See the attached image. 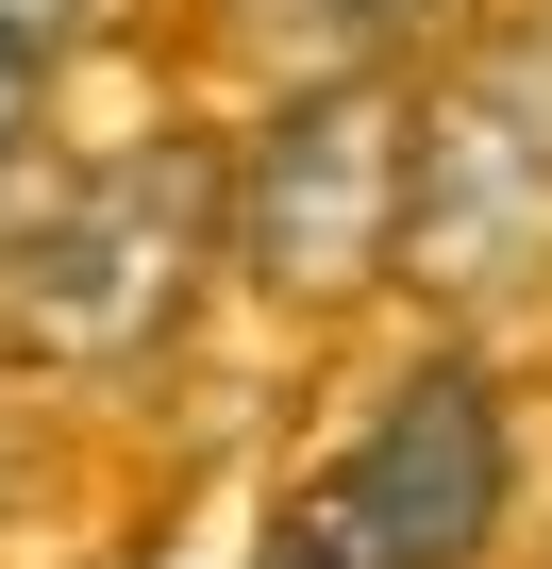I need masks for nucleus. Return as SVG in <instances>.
Instances as JSON below:
<instances>
[{
  "instance_id": "nucleus-1",
  "label": "nucleus",
  "mask_w": 552,
  "mask_h": 569,
  "mask_svg": "<svg viewBox=\"0 0 552 569\" xmlns=\"http://www.w3.org/2000/svg\"><path fill=\"white\" fill-rule=\"evenodd\" d=\"M218 251H234V151L218 134H134V151H101L84 184H51L0 234V352L84 369V386L151 369L201 319Z\"/></svg>"
},
{
  "instance_id": "nucleus-2",
  "label": "nucleus",
  "mask_w": 552,
  "mask_h": 569,
  "mask_svg": "<svg viewBox=\"0 0 552 569\" xmlns=\"http://www.w3.org/2000/svg\"><path fill=\"white\" fill-rule=\"evenodd\" d=\"M502 519H519V386H502L469 336H435V352L285 486V519H268L251 569H485Z\"/></svg>"
},
{
  "instance_id": "nucleus-3",
  "label": "nucleus",
  "mask_w": 552,
  "mask_h": 569,
  "mask_svg": "<svg viewBox=\"0 0 552 569\" xmlns=\"http://www.w3.org/2000/svg\"><path fill=\"white\" fill-rule=\"evenodd\" d=\"M419 251V101L402 84H319L234 118V284L285 319H352Z\"/></svg>"
},
{
  "instance_id": "nucleus-4",
  "label": "nucleus",
  "mask_w": 552,
  "mask_h": 569,
  "mask_svg": "<svg viewBox=\"0 0 552 569\" xmlns=\"http://www.w3.org/2000/svg\"><path fill=\"white\" fill-rule=\"evenodd\" d=\"M419 302L485 319L552 284V18H485L419 84Z\"/></svg>"
},
{
  "instance_id": "nucleus-5",
  "label": "nucleus",
  "mask_w": 552,
  "mask_h": 569,
  "mask_svg": "<svg viewBox=\"0 0 552 569\" xmlns=\"http://www.w3.org/2000/svg\"><path fill=\"white\" fill-rule=\"evenodd\" d=\"M452 18V0H218V68L251 84V101H319V84H385L419 34Z\"/></svg>"
},
{
  "instance_id": "nucleus-6",
  "label": "nucleus",
  "mask_w": 552,
  "mask_h": 569,
  "mask_svg": "<svg viewBox=\"0 0 552 569\" xmlns=\"http://www.w3.org/2000/svg\"><path fill=\"white\" fill-rule=\"evenodd\" d=\"M84 18H101V0H0V51H34V68H51Z\"/></svg>"
},
{
  "instance_id": "nucleus-7",
  "label": "nucleus",
  "mask_w": 552,
  "mask_h": 569,
  "mask_svg": "<svg viewBox=\"0 0 552 569\" xmlns=\"http://www.w3.org/2000/svg\"><path fill=\"white\" fill-rule=\"evenodd\" d=\"M34 84H51L34 51H0V184H18V151H34Z\"/></svg>"
}]
</instances>
